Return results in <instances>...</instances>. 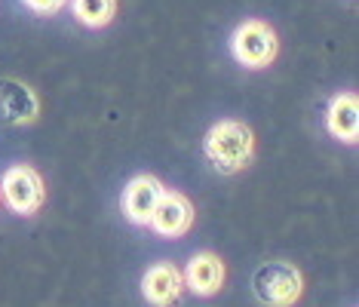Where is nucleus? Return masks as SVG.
<instances>
[{"mask_svg":"<svg viewBox=\"0 0 359 307\" xmlns=\"http://www.w3.org/2000/svg\"><path fill=\"white\" fill-rule=\"evenodd\" d=\"M252 148H255V139H252L249 126L236 123V120H222L206 135V157L222 172H236V169L246 166Z\"/></svg>","mask_w":359,"mask_h":307,"instance_id":"nucleus-1","label":"nucleus"},{"mask_svg":"<svg viewBox=\"0 0 359 307\" xmlns=\"http://www.w3.org/2000/svg\"><path fill=\"white\" fill-rule=\"evenodd\" d=\"M252 289H255L258 301L267 307H289L301 298V273L298 268H292L289 261H267L261 264L252 277Z\"/></svg>","mask_w":359,"mask_h":307,"instance_id":"nucleus-2","label":"nucleus"},{"mask_svg":"<svg viewBox=\"0 0 359 307\" xmlns=\"http://www.w3.org/2000/svg\"><path fill=\"white\" fill-rule=\"evenodd\" d=\"M233 55L246 68H264L276 59V34L264 22H243L233 31Z\"/></svg>","mask_w":359,"mask_h":307,"instance_id":"nucleus-3","label":"nucleus"},{"mask_svg":"<svg viewBox=\"0 0 359 307\" xmlns=\"http://www.w3.org/2000/svg\"><path fill=\"white\" fill-rule=\"evenodd\" d=\"M0 191H4L6 206L19 215H31L43 206V182L31 166L6 169L4 179H0Z\"/></svg>","mask_w":359,"mask_h":307,"instance_id":"nucleus-4","label":"nucleus"},{"mask_svg":"<svg viewBox=\"0 0 359 307\" xmlns=\"http://www.w3.org/2000/svg\"><path fill=\"white\" fill-rule=\"evenodd\" d=\"M151 224L160 237H182L194 224V206L187 203V197H182V193L163 191L160 203L151 215Z\"/></svg>","mask_w":359,"mask_h":307,"instance_id":"nucleus-5","label":"nucleus"},{"mask_svg":"<svg viewBox=\"0 0 359 307\" xmlns=\"http://www.w3.org/2000/svg\"><path fill=\"white\" fill-rule=\"evenodd\" d=\"M163 197V184L154 175H138L123 193V212L135 224H151V215Z\"/></svg>","mask_w":359,"mask_h":307,"instance_id":"nucleus-6","label":"nucleus"},{"mask_svg":"<svg viewBox=\"0 0 359 307\" xmlns=\"http://www.w3.org/2000/svg\"><path fill=\"white\" fill-rule=\"evenodd\" d=\"M182 286H184V277L175 264L169 261H160V264H151L144 271V280H142V289H144V298L157 307H166L172 304L178 295H182Z\"/></svg>","mask_w":359,"mask_h":307,"instance_id":"nucleus-7","label":"nucleus"},{"mask_svg":"<svg viewBox=\"0 0 359 307\" xmlns=\"http://www.w3.org/2000/svg\"><path fill=\"white\" fill-rule=\"evenodd\" d=\"M37 117V99L25 83L4 80L0 83V120L6 123H31Z\"/></svg>","mask_w":359,"mask_h":307,"instance_id":"nucleus-8","label":"nucleus"},{"mask_svg":"<svg viewBox=\"0 0 359 307\" xmlns=\"http://www.w3.org/2000/svg\"><path fill=\"white\" fill-rule=\"evenodd\" d=\"M184 280H187V286H191L197 295H215L218 289H222V282H224V264H222V258L212 255V252L194 255L191 264H187Z\"/></svg>","mask_w":359,"mask_h":307,"instance_id":"nucleus-9","label":"nucleus"},{"mask_svg":"<svg viewBox=\"0 0 359 307\" xmlns=\"http://www.w3.org/2000/svg\"><path fill=\"white\" fill-rule=\"evenodd\" d=\"M329 132L341 142H356L359 135V102L353 93H344L329 108Z\"/></svg>","mask_w":359,"mask_h":307,"instance_id":"nucleus-10","label":"nucleus"},{"mask_svg":"<svg viewBox=\"0 0 359 307\" xmlns=\"http://www.w3.org/2000/svg\"><path fill=\"white\" fill-rule=\"evenodd\" d=\"M117 13V0H74V15L89 28H104Z\"/></svg>","mask_w":359,"mask_h":307,"instance_id":"nucleus-11","label":"nucleus"},{"mask_svg":"<svg viewBox=\"0 0 359 307\" xmlns=\"http://www.w3.org/2000/svg\"><path fill=\"white\" fill-rule=\"evenodd\" d=\"M25 4L31 6L34 13H40V15H53V13H59L68 0H25Z\"/></svg>","mask_w":359,"mask_h":307,"instance_id":"nucleus-12","label":"nucleus"}]
</instances>
